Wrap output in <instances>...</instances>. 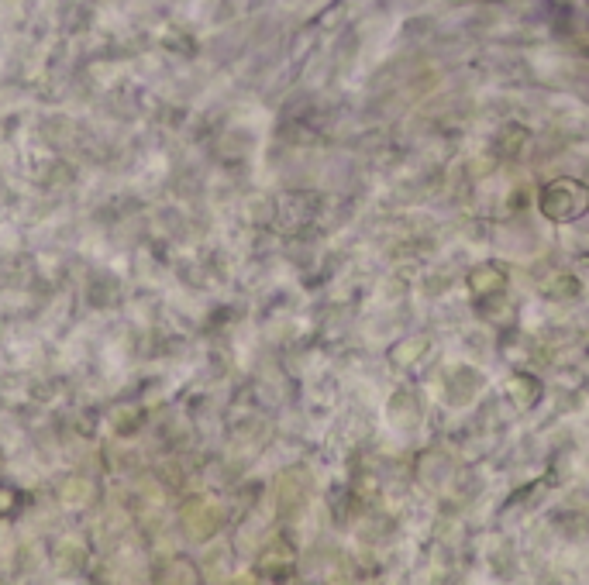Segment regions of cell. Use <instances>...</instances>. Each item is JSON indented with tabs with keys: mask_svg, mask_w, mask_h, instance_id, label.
<instances>
[{
	"mask_svg": "<svg viewBox=\"0 0 589 585\" xmlns=\"http://www.w3.org/2000/svg\"><path fill=\"white\" fill-rule=\"evenodd\" d=\"M21 503V496L14 493V489H7V486H0V513H11L14 506Z\"/></svg>",
	"mask_w": 589,
	"mask_h": 585,
	"instance_id": "1",
	"label": "cell"
}]
</instances>
